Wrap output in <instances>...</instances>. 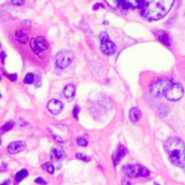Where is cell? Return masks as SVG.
Masks as SVG:
<instances>
[{
  "label": "cell",
  "mask_w": 185,
  "mask_h": 185,
  "mask_svg": "<svg viewBox=\"0 0 185 185\" xmlns=\"http://www.w3.org/2000/svg\"><path fill=\"white\" fill-rule=\"evenodd\" d=\"M113 9L136 10L146 20L162 19L170 12L174 0H105Z\"/></svg>",
  "instance_id": "cell-1"
},
{
  "label": "cell",
  "mask_w": 185,
  "mask_h": 185,
  "mask_svg": "<svg viewBox=\"0 0 185 185\" xmlns=\"http://www.w3.org/2000/svg\"><path fill=\"white\" fill-rule=\"evenodd\" d=\"M184 90L182 84L180 83H173L172 87L165 93V98L171 101H177L181 99L183 96Z\"/></svg>",
  "instance_id": "cell-6"
},
{
  "label": "cell",
  "mask_w": 185,
  "mask_h": 185,
  "mask_svg": "<svg viewBox=\"0 0 185 185\" xmlns=\"http://www.w3.org/2000/svg\"><path fill=\"white\" fill-rule=\"evenodd\" d=\"M0 80H1V76H0Z\"/></svg>",
  "instance_id": "cell-36"
},
{
  "label": "cell",
  "mask_w": 185,
  "mask_h": 185,
  "mask_svg": "<svg viewBox=\"0 0 185 185\" xmlns=\"http://www.w3.org/2000/svg\"><path fill=\"white\" fill-rule=\"evenodd\" d=\"M124 173L129 178L135 177H148L150 175V171L145 167L138 164H127L123 167Z\"/></svg>",
  "instance_id": "cell-4"
},
{
  "label": "cell",
  "mask_w": 185,
  "mask_h": 185,
  "mask_svg": "<svg viewBox=\"0 0 185 185\" xmlns=\"http://www.w3.org/2000/svg\"><path fill=\"white\" fill-rule=\"evenodd\" d=\"M74 55L71 51L69 50L60 51L55 56V64L60 69H65L71 64Z\"/></svg>",
  "instance_id": "cell-5"
},
{
  "label": "cell",
  "mask_w": 185,
  "mask_h": 185,
  "mask_svg": "<svg viewBox=\"0 0 185 185\" xmlns=\"http://www.w3.org/2000/svg\"><path fill=\"white\" fill-rule=\"evenodd\" d=\"M173 84L171 79H163L153 82L150 86V93L153 97H161L165 95L167 90Z\"/></svg>",
  "instance_id": "cell-3"
},
{
  "label": "cell",
  "mask_w": 185,
  "mask_h": 185,
  "mask_svg": "<svg viewBox=\"0 0 185 185\" xmlns=\"http://www.w3.org/2000/svg\"><path fill=\"white\" fill-rule=\"evenodd\" d=\"M6 53L5 52H1V53H0V59H1V62L4 63L5 62V59H6Z\"/></svg>",
  "instance_id": "cell-31"
},
{
  "label": "cell",
  "mask_w": 185,
  "mask_h": 185,
  "mask_svg": "<svg viewBox=\"0 0 185 185\" xmlns=\"http://www.w3.org/2000/svg\"><path fill=\"white\" fill-rule=\"evenodd\" d=\"M50 156H51V160H52V163L53 164L54 163L55 165H57V163L58 162H61L62 159H63L64 157V152L62 148H53V150L51 151V154H50Z\"/></svg>",
  "instance_id": "cell-11"
},
{
  "label": "cell",
  "mask_w": 185,
  "mask_h": 185,
  "mask_svg": "<svg viewBox=\"0 0 185 185\" xmlns=\"http://www.w3.org/2000/svg\"><path fill=\"white\" fill-rule=\"evenodd\" d=\"M77 144L80 146H86L88 145V141L84 137H78L77 138Z\"/></svg>",
  "instance_id": "cell-22"
},
{
  "label": "cell",
  "mask_w": 185,
  "mask_h": 185,
  "mask_svg": "<svg viewBox=\"0 0 185 185\" xmlns=\"http://www.w3.org/2000/svg\"><path fill=\"white\" fill-rule=\"evenodd\" d=\"M27 176H28V172H27L26 170H21V171H19V172L16 173V175H15V181L16 182H21V181H23L25 178H26Z\"/></svg>",
  "instance_id": "cell-19"
},
{
  "label": "cell",
  "mask_w": 185,
  "mask_h": 185,
  "mask_svg": "<svg viewBox=\"0 0 185 185\" xmlns=\"http://www.w3.org/2000/svg\"><path fill=\"white\" fill-rule=\"evenodd\" d=\"M14 123L13 121H8V122H6L3 127H0V135L10 131L14 127Z\"/></svg>",
  "instance_id": "cell-17"
},
{
  "label": "cell",
  "mask_w": 185,
  "mask_h": 185,
  "mask_svg": "<svg viewBox=\"0 0 185 185\" xmlns=\"http://www.w3.org/2000/svg\"><path fill=\"white\" fill-rule=\"evenodd\" d=\"M0 46H1V45H0Z\"/></svg>",
  "instance_id": "cell-38"
},
{
  "label": "cell",
  "mask_w": 185,
  "mask_h": 185,
  "mask_svg": "<svg viewBox=\"0 0 185 185\" xmlns=\"http://www.w3.org/2000/svg\"><path fill=\"white\" fill-rule=\"evenodd\" d=\"M109 39V36H108V34H107L106 32H102L100 34H99V41L101 42H106V41H108Z\"/></svg>",
  "instance_id": "cell-23"
},
{
  "label": "cell",
  "mask_w": 185,
  "mask_h": 185,
  "mask_svg": "<svg viewBox=\"0 0 185 185\" xmlns=\"http://www.w3.org/2000/svg\"><path fill=\"white\" fill-rule=\"evenodd\" d=\"M23 26L26 27V29H28V28H30V27H31V22H30V21H28V20H26V21H24V22H23Z\"/></svg>",
  "instance_id": "cell-30"
},
{
  "label": "cell",
  "mask_w": 185,
  "mask_h": 185,
  "mask_svg": "<svg viewBox=\"0 0 185 185\" xmlns=\"http://www.w3.org/2000/svg\"><path fill=\"white\" fill-rule=\"evenodd\" d=\"M6 76H7L12 81H15V80L17 79V75L14 74H14H9V75H8V74H6Z\"/></svg>",
  "instance_id": "cell-29"
},
{
  "label": "cell",
  "mask_w": 185,
  "mask_h": 185,
  "mask_svg": "<svg viewBox=\"0 0 185 185\" xmlns=\"http://www.w3.org/2000/svg\"><path fill=\"white\" fill-rule=\"evenodd\" d=\"M26 148V143L23 141H17V142H13L9 146H7V151L8 153L14 155L17 154L21 151H23Z\"/></svg>",
  "instance_id": "cell-10"
},
{
  "label": "cell",
  "mask_w": 185,
  "mask_h": 185,
  "mask_svg": "<svg viewBox=\"0 0 185 185\" xmlns=\"http://www.w3.org/2000/svg\"><path fill=\"white\" fill-rule=\"evenodd\" d=\"M99 6H100V7H103V6H101V5H99V4H97V5L93 7V9H94V10H98V8H99Z\"/></svg>",
  "instance_id": "cell-32"
},
{
  "label": "cell",
  "mask_w": 185,
  "mask_h": 185,
  "mask_svg": "<svg viewBox=\"0 0 185 185\" xmlns=\"http://www.w3.org/2000/svg\"><path fill=\"white\" fill-rule=\"evenodd\" d=\"M158 113L162 116V117H166L167 115H168V112H169V110H168V107L166 106H164V105H162V106L158 108Z\"/></svg>",
  "instance_id": "cell-20"
},
{
  "label": "cell",
  "mask_w": 185,
  "mask_h": 185,
  "mask_svg": "<svg viewBox=\"0 0 185 185\" xmlns=\"http://www.w3.org/2000/svg\"><path fill=\"white\" fill-rule=\"evenodd\" d=\"M15 37H16V40H17L19 42H21V43H23V44L26 43L27 42H28V35H27L26 34H25L24 32H22L21 30L16 31V33H15Z\"/></svg>",
  "instance_id": "cell-16"
},
{
  "label": "cell",
  "mask_w": 185,
  "mask_h": 185,
  "mask_svg": "<svg viewBox=\"0 0 185 185\" xmlns=\"http://www.w3.org/2000/svg\"><path fill=\"white\" fill-rule=\"evenodd\" d=\"M121 185H132L127 178H123L121 181Z\"/></svg>",
  "instance_id": "cell-28"
},
{
  "label": "cell",
  "mask_w": 185,
  "mask_h": 185,
  "mask_svg": "<svg viewBox=\"0 0 185 185\" xmlns=\"http://www.w3.org/2000/svg\"><path fill=\"white\" fill-rule=\"evenodd\" d=\"M100 50L105 55H112L116 52V45L113 42L108 40V41L101 42Z\"/></svg>",
  "instance_id": "cell-9"
},
{
  "label": "cell",
  "mask_w": 185,
  "mask_h": 185,
  "mask_svg": "<svg viewBox=\"0 0 185 185\" xmlns=\"http://www.w3.org/2000/svg\"><path fill=\"white\" fill-rule=\"evenodd\" d=\"M47 107L49 109V111L53 114V115H58L62 112V108H63V104L57 99H52L49 101Z\"/></svg>",
  "instance_id": "cell-8"
},
{
  "label": "cell",
  "mask_w": 185,
  "mask_h": 185,
  "mask_svg": "<svg viewBox=\"0 0 185 185\" xmlns=\"http://www.w3.org/2000/svg\"><path fill=\"white\" fill-rule=\"evenodd\" d=\"M164 149L173 164L185 170V144L178 137H170L164 143Z\"/></svg>",
  "instance_id": "cell-2"
},
{
  "label": "cell",
  "mask_w": 185,
  "mask_h": 185,
  "mask_svg": "<svg viewBox=\"0 0 185 185\" xmlns=\"http://www.w3.org/2000/svg\"><path fill=\"white\" fill-rule=\"evenodd\" d=\"M34 81V75L33 73H27L24 79V82L26 84H32Z\"/></svg>",
  "instance_id": "cell-21"
},
{
  "label": "cell",
  "mask_w": 185,
  "mask_h": 185,
  "mask_svg": "<svg viewBox=\"0 0 185 185\" xmlns=\"http://www.w3.org/2000/svg\"><path fill=\"white\" fill-rule=\"evenodd\" d=\"M42 170L46 171L47 172H49L50 174H53L54 173V170H55V167L52 163H45L42 165Z\"/></svg>",
  "instance_id": "cell-18"
},
{
  "label": "cell",
  "mask_w": 185,
  "mask_h": 185,
  "mask_svg": "<svg viewBox=\"0 0 185 185\" xmlns=\"http://www.w3.org/2000/svg\"><path fill=\"white\" fill-rule=\"evenodd\" d=\"M76 157L79 160H81V161H83V162H90L91 158L90 157H89V156H86V155H82V154H77L76 155Z\"/></svg>",
  "instance_id": "cell-24"
},
{
  "label": "cell",
  "mask_w": 185,
  "mask_h": 185,
  "mask_svg": "<svg viewBox=\"0 0 185 185\" xmlns=\"http://www.w3.org/2000/svg\"><path fill=\"white\" fill-rule=\"evenodd\" d=\"M1 143H2V139L0 138V145H1Z\"/></svg>",
  "instance_id": "cell-35"
},
{
  "label": "cell",
  "mask_w": 185,
  "mask_h": 185,
  "mask_svg": "<svg viewBox=\"0 0 185 185\" xmlns=\"http://www.w3.org/2000/svg\"><path fill=\"white\" fill-rule=\"evenodd\" d=\"M31 48L34 53H36L39 57L42 56V52L45 51L49 48V43L42 36H38L37 38H33L31 40Z\"/></svg>",
  "instance_id": "cell-7"
},
{
  "label": "cell",
  "mask_w": 185,
  "mask_h": 185,
  "mask_svg": "<svg viewBox=\"0 0 185 185\" xmlns=\"http://www.w3.org/2000/svg\"><path fill=\"white\" fill-rule=\"evenodd\" d=\"M34 182H35L36 183H38V184H41V185H47V184H48L47 181H46L45 179L42 178V177H38V178H36Z\"/></svg>",
  "instance_id": "cell-25"
},
{
  "label": "cell",
  "mask_w": 185,
  "mask_h": 185,
  "mask_svg": "<svg viewBox=\"0 0 185 185\" xmlns=\"http://www.w3.org/2000/svg\"><path fill=\"white\" fill-rule=\"evenodd\" d=\"M75 92H76V90H75V87L72 85V84H68L64 87V90H63V94L65 96L68 100H72L75 97Z\"/></svg>",
  "instance_id": "cell-13"
},
{
  "label": "cell",
  "mask_w": 185,
  "mask_h": 185,
  "mask_svg": "<svg viewBox=\"0 0 185 185\" xmlns=\"http://www.w3.org/2000/svg\"><path fill=\"white\" fill-rule=\"evenodd\" d=\"M126 153H127V149L126 147L123 146H120L118 148V150L114 153L112 159H113V163H114V165H118L120 162V160L123 158L125 155H126Z\"/></svg>",
  "instance_id": "cell-12"
},
{
  "label": "cell",
  "mask_w": 185,
  "mask_h": 185,
  "mask_svg": "<svg viewBox=\"0 0 185 185\" xmlns=\"http://www.w3.org/2000/svg\"><path fill=\"white\" fill-rule=\"evenodd\" d=\"M141 111L137 107H133L129 111V118L133 123H137L141 119Z\"/></svg>",
  "instance_id": "cell-14"
},
{
  "label": "cell",
  "mask_w": 185,
  "mask_h": 185,
  "mask_svg": "<svg viewBox=\"0 0 185 185\" xmlns=\"http://www.w3.org/2000/svg\"><path fill=\"white\" fill-rule=\"evenodd\" d=\"M24 1L25 0H11L12 4L14 6H21V5L24 4Z\"/></svg>",
  "instance_id": "cell-27"
},
{
  "label": "cell",
  "mask_w": 185,
  "mask_h": 185,
  "mask_svg": "<svg viewBox=\"0 0 185 185\" xmlns=\"http://www.w3.org/2000/svg\"><path fill=\"white\" fill-rule=\"evenodd\" d=\"M154 185H160V184H158L157 183H154Z\"/></svg>",
  "instance_id": "cell-34"
},
{
  "label": "cell",
  "mask_w": 185,
  "mask_h": 185,
  "mask_svg": "<svg viewBox=\"0 0 185 185\" xmlns=\"http://www.w3.org/2000/svg\"><path fill=\"white\" fill-rule=\"evenodd\" d=\"M158 39L161 42H163L166 46H170L171 45V39H170L169 35L164 32H160L159 33Z\"/></svg>",
  "instance_id": "cell-15"
},
{
  "label": "cell",
  "mask_w": 185,
  "mask_h": 185,
  "mask_svg": "<svg viewBox=\"0 0 185 185\" xmlns=\"http://www.w3.org/2000/svg\"><path fill=\"white\" fill-rule=\"evenodd\" d=\"M79 107L78 106H75L74 107V109H73V116H74V118L76 119H78V114H79Z\"/></svg>",
  "instance_id": "cell-26"
},
{
  "label": "cell",
  "mask_w": 185,
  "mask_h": 185,
  "mask_svg": "<svg viewBox=\"0 0 185 185\" xmlns=\"http://www.w3.org/2000/svg\"><path fill=\"white\" fill-rule=\"evenodd\" d=\"M0 98H1V94H0Z\"/></svg>",
  "instance_id": "cell-37"
},
{
  "label": "cell",
  "mask_w": 185,
  "mask_h": 185,
  "mask_svg": "<svg viewBox=\"0 0 185 185\" xmlns=\"http://www.w3.org/2000/svg\"><path fill=\"white\" fill-rule=\"evenodd\" d=\"M9 184H10V181H9V180H7V181L4 182L3 183H1L0 185H9Z\"/></svg>",
  "instance_id": "cell-33"
}]
</instances>
